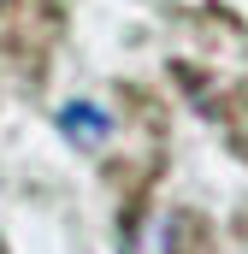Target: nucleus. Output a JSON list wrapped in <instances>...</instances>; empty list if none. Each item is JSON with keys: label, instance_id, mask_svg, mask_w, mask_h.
Wrapping results in <instances>:
<instances>
[{"label": "nucleus", "instance_id": "f257e3e1", "mask_svg": "<svg viewBox=\"0 0 248 254\" xmlns=\"http://www.w3.org/2000/svg\"><path fill=\"white\" fill-rule=\"evenodd\" d=\"M60 130L71 136V142L95 148V142H107V136H113V119H107V113H101L95 101H71V107L60 113Z\"/></svg>", "mask_w": 248, "mask_h": 254}, {"label": "nucleus", "instance_id": "f03ea898", "mask_svg": "<svg viewBox=\"0 0 248 254\" xmlns=\"http://www.w3.org/2000/svg\"><path fill=\"white\" fill-rule=\"evenodd\" d=\"M124 254H172V219H160V213L136 219V231H130Z\"/></svg>", "mask_w": 248, "mask_h": 254}]
</instances>
